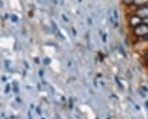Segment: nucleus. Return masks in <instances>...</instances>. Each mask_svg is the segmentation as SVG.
Wrapping results in <instances>:
<instances>
[{
	"instance_id": "nucleus-1",
	"label": "nucleus",
	"mask_w": 148,
	"mask_h": 119,
	"mask_svg": "<svg viewBox=\"0 0 148 119\" xmlns=\"http://www.w3.org/2000/svg\"><path fill=\"white\" fill-rule=\"evenodd\" d=\"M133 34L136 37H147L148 35V24L141 23L133 28Z\"/></svg>"
},
{
	"instance_id": "nucleus-2",
	"label": "nucleus",
	"mask_w": 148,
	"mask_h": 119,
	"mask_svg": "<svg viewBox=\"0 0 148 119\" xmlns=\"http://www.w3.org/2000/svg\"><path fill=\"white\" fill-rule=\"evenodd\" d=\"M136 15L137 16H140L141 19L143 18H148V6H141V7H139L136 10Z\"/></svg>"
},
{
	"instance_id": "nucleus-3",
	"label": "nucleus",
	"mask_w": 148,
	"mask_h": 119,
	"mask_svg": "<svg viewBox=\"0 0 148 119\" xmlns=\"http://www.w3.org/2000/svg\"><path fill=\"white\" fill-rule=\"evenodd\" d=\"M139 24H141V18L140 16H137L136 14L135 15H132L131 18H129V26L131 27H136V26H139Z\"/></svg>"
},
{
	"instance_id": "nucleus-4",
	"label": "nucleus",
	"mask_w": 148,
	"mask_h": 119,
	"mask_svg": "<svg viewBox=\"0 0 148 119\" xmlns=\"http://www.w3.org/2000/svg\"><path fill=\"white\" fill-rule=\"evenodd\" d=\"M148 3V0H133V3L135 6H139V7H141V6H145V4Z\"/></svg>"
},
{
	"instance_id": "nucleus-5",
	"label": "nucleus",
	"mask_w": 148,
	"mask_h": 119,
	"mask_svg": "<svg viewBox=\"0 0 148 119\" xmlns=\"http://www.w3.org/2000/svg\"><path fill=\"white\" fill-rule=\"evenodd\" d=\"M125 4H132L133 3V0H123Z\"/></svg>"
},
{
	"instance_id": "nucleus-6",
	"label": "nucleus",
	"mask_w": 148,
	"mask_h": 119,
	"mask_svg": "<svg viewBox=\"0 0 148 119\" xmlns=\"http://www.w3.org/2000/svg\"><path fill=\"white\" fill-rule=\"evenodd\" d=\"M12 20H14V22H18V16H15V15H12Z\"/></svg>"
},
{
	"instance_id": "nucleus-7",
	"label": "nucleus",
	"mask_w": 148,
	"mask_h": 119,
	"mask_svg": "<svg viewBox=\"0 0 148 119\" xmlns=\"http://www.w3.org/2000/svg\"><path fill=\"white\" fill-rule=\"evenodd\" d=\"M45 64H50V58H45Z\"/></svg>"
},
{
	"instance_id": "nucleus-8",
	"label": "nucleus",
	"mask_w": 148,
	"mask_h": 119,
	"mask_svg": "<svg viewBox=\"0 0 148 119\" xmlns=\"http://www.w3.org/2000/svg\"><path fill=\"white\" fill-rule=\"evenodd\" d=\"M144 23H145V24H148V18H145V20H144Z\"/></svg>"
},
{
	"instance_id": "nucleus-9",
	"label": "nucleus",
	"mask_w": 148,
	"mask_h": 119,
	"mask_svg": "<svg viewBox=\"0 0 148 119\" xmlns=\"http://www.w3.org/2000/svg\"><path fill=\"white\" fill-rule=\"evenodd\" d=\"M145 58L148 59V50H147V53H145Z\"/></svg>"
},
{
	"instance_id": "nucleus-10",
	"label": "nucleus",
	"mask_w": 148,
	"mask_h": 119,
	"mask_svg": "<svg viewBox=\"0 0 148 119\" xmlns=\"http://www.w3.org/2000/svg\"><path fill=\"white\" fill-rule=\"evenodd\" d=\"M147 66H148V59H147Z\"/></svg>"
}]
</instances>
